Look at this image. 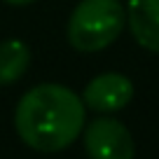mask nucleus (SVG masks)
Returning <instances> with one entry per match:
<instances>
[{"label":"nucleus","mask_w":159,"mask_h":159,"mask_svg":"<svg viewBox=\"0 0 159 159\" xmlns=\"http://www.w3.org/2000/svg\"><path fill=\"white\" fill-rule=\"evenodd\" d=\"M19 138L38 152H59L84 126V101L66 84H38L21 96L14 112Z\"/></svg>","instance_id":"obj_1"},{"label":"nucleus","mask_w":159,"mask_h":159,"mask_svg":"<svg viewBox=\"0 0 159 159\" xmlns=\"http://www.w3.org/2000/svg\"><path fill=\"white\" fill-rule=\"evenodd\" d=\"M124 21L119 0H82L68 19V42L77 52H101L119 38Z\"/></svg>","instance_id":"obj_2"},{"label":"nucleus","mask_w":159,"mask_h":159,"mask_svg":"<svg viewBox=\"0 0 159 159\" xmlns=\"http://www.w3.org/2000/svg\"><path fill=\"white\" fill-rule=\"evenodd\" d=\"M84 150L89 159H134L136 143L122 122L98 117L84 129Z\"/></svg>","instance_id":"obj_3"},{"label":"nucleus","mask_w":159,"mask_h":159,"mask_svg":"<svg viewBox=\"0 0 159 159\" xmlns=\"http://www.w3.org/2000/svg\"><path fill=\"white\" fill-rule=\"evenodd\" d=\"M134 98V82L122 73H103L94 77L84 87V101L87 108L96 112H117L126 108Z\"/></svg>","instance_id":"obj_4"},{"label":"nucleus","mask_w":159,"mask_h":159,"mask_svg":"<svg viewBox=\"0 0 159 159\" xmlns=\"http://www.w3.org/2000/svg\"><path fill=\"white\" fill-rule=\"evenodd\" d=\"M126 19L136 42L159 54V0H129Z\"/></svg>","instance_id":"obj_5"},{"label":"nucleus","mask_w":159,"mask_h":159,"mask_svg":"<svg viewBox=\"0 0 159 159\" xmlns=\"http://www.w3.org/2000/svg\"><path fill=\"white\" fill-rule=\"evenodd\" d=\"M30 63V49L26 42L12 38L0 42V87L12 84L28 70Z\"/></svg>","instance_id":"obj_6"},{"label":"nucleus","mask_w":159,"mask_h":159,"mask_svg":"<svg viewBox=\"0 0 159 159\" xmlns=\"http://www.w3.org/2000/svg\"><path fill=\"white\" fill-rule=\"evenodd\" d=\"M7 5H16V7H21V5H30V2H35V0H5Z\"/></svg>","instance_id":"obj_7"}]
</instances>
